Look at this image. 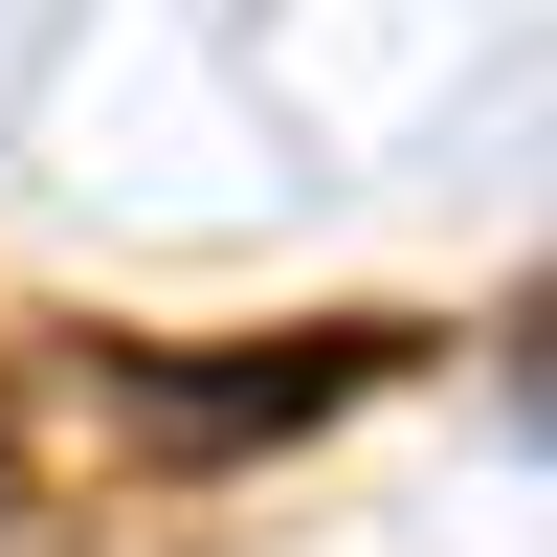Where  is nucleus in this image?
Listing matches in <instances>:
<instances>
[{
	"mask_svg": "<svg viewBox=\"0 0 557 557\" xmlns=\"http://www.w3.org/2000/svg\"><path fill=\"white\" fill-rule=\"evenodd\" d=\"M0 446H23V357H0Z\"/></svg>",
	"mask_w": 557,
	"mask_h": 557,
	"instance_id": "1",
	"label": "nucleus"
}]
</instances>
